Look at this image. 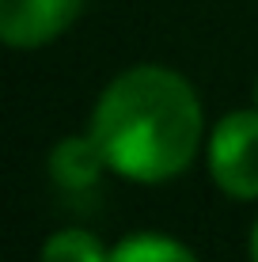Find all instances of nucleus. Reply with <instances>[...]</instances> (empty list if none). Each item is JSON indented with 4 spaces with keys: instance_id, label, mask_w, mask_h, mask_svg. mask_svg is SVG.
Returning a JSON list of instances; mask_svg holds the SVG:
<instances>
[{
    "instance_id": "1",
    "label": "nucleus",
    "mask_w": 258,
    "mask_h": 262,
    "mask_svg": "<svg viewBox=\"0 0 258 262\" xmlns=\"http://www.w3.org/2000/svg\"><path fill=\"white\" fill-rule=\"evenodd\" d=\"M110 171L137 183H163L190 167L201 144V103L179 72L137 65L114 76L91 118Z\"/></svg>"
},
{
    "instance_id": "2",
    "label": "nucleus",
    "mask_w": 258,
    "mask_h": 262,
    "mask_svg": "<svg viewBox=\"0 0 258 262\" xmlns=\"http://www.w3.org/2000/svg\"><path fill=\"white\" fill-rule=\"evenodd\" d=\"M209 175L228 198H258V111H232L209 141Z\"/></svg>"
},
{
    "instance_id": "3",
    "label": "nucleus",
    "mask_w": 258,
    "mask_h": 262,
    "mask_svg": "<svg viewBox=\"0 0 258 262\" xmlns=\"http://www.w3.org/2000/svg\"><path fill=\"white\" fill-rule=\"evenodd\" d=\"M84 0H0V38L12 50H38L65 34Z\"/></svg>"
},
{
    "instance_id": "4",
    "label": "nucleus",
    "mask_w": 258,
    "mask_h": 262,
    "mask_svg": "<svg viewBox=\"0 0 258 262\" xmlns=\"http://www.w3.org/2000/svg\"><path fill=\"white\" fill-rule=\"evenodd\" d=\"M106 167L110 164H106L99 141L91 133L87 137H65L50 152V183L65 198H84V194L99 190Z\"/></svg>"
},
{
    "instance_id": "5",
    "label": "nucleus",
    "mask_w": 258,
    "mask_h": 262,
    "mask_svg": "<svg viewBox=\"0 0 258 262\" xmlns=\"http://www.w3.org/2000/svg\"><path fill=\"white\" fill-rule=\"evenodd\" d=\"M110 262H198L179 239L156 236V232H137V236L122 239L110 251Z\"/></svg>"
},
{
    "instance_id": "6",
    "label": "nucleus",
    "mask_w": 258,
    "mask_h": 262,
    "mask_svg": "<svg viewBox=\"0 0 258 262\" xmlns=\"http://www.w3.org/2000/svg\"><path fill=\"white\" fill-rule=\"evenodd\" d=\"M42 262H110L103 243L84 228H61L42 247Z\"/></svg>"
},
{
    "instance_id": "7",
    "label": "nucleus",
    "mask_w": 258,
    "mask_h": 262,
    "mask_svg": "<svg viewBox=\"0 0 258 262\" xmlns=\"http://www.w3.org/2000/svg\"><path fill=\"white\" fill-rule=\"evenodd\" d=\"M251 258L258 262V224H254V232H251Z\"/></svg>"
},
{
    "instance_id": "8",
    "label": "nucleus",
    "mask_w": 258,
    "mask_h": 262,
    "mask_svg": "<svg viewBox=\"0 0 258 262\" xmlns=\"http://www.w3.org/2000/svg\"><path fill=\"white\" fill-rule=\"evenodd\" d=\"M254 103H258V88H254Z\"/></svg>"
}]
</instances>
